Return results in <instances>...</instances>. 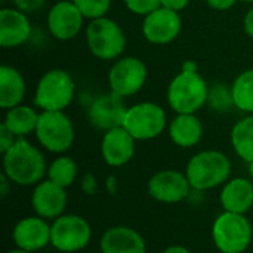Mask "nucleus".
I'll use <instances>...</instances> for the list:
<instances>
[{"label": "nucleus", "mask_w": 253, "mask_h": 253, "mask_svg": "<svg viewBox=\"0 0 253 253\" xmlns=\"http://www.w3.org/2000/svg\"><path fill=\"white\" fill-rule=\"evenodd\" d=\"M47 172L44 156L25 138L16 142L3 154V173L12 184L21 187L37 185Z\"/></svg>", "instance_id": "nucleus-1"}, {"label": "nucleus", "mask_w": 253, "mask_h": 253, "mask_svg": "<svg viewBox=\"0 0 253 253\" xmlns=\"http://www.w3.org/2000/svg\"><path fill=\"white\" fill-rule=\"evenodd\" d=\"M166 98L176 114H196L208 104L209 86L199 71H179L170 80Z\"/></svg>", "instance_id": "nucleus-2"}, {"label": "nucleus", "mask_w": 253, "mask_h": 253, "mask_svg": "<svg viewBox=\"0 0 253 253\" xmlns=\"http://www.w3.org/2000/svg\"><path fill=\"white\" fill-rule=\"evenodd\" d=\"M191 188L206 191L225 184L231 175L230 159L218 150H205L194 154L185 169Z\"/></svg>", "instance_id": "nucleus-3"}, {"label": "nucleus", "mask_w": 253, "mask_h": 253, "mask_svg": "<svg viewBox=\"0 0 253 253\" xmlns=\"http://www.w3.org/2000/svg\"><path fill=\"white\" fill-rule=\"evenodd\" d=\"M76 95V83L71 74L62 68L46 71L37 82L34 105L42 111H65Z\"/></svg>", "instance_id": "nucleus-4"}, {"label": "nucleus", "mask_w": 253, "mask_h": 253, "mask_svg": "<svg viewBox=\"0 0 253 253\" xmlns=\"http://www.w3.org/2000/svg\"><path fill=\"white\" fill-rule=\"evenodd\" d=\"M86 43L90 53L102 61H113L122 56L126 47V36L122 27L111 18L92 19L86 27Z\"/></svg>", "instance_id": "nucleus-5"}, {"label": "nucleus", "mask_w": 253, "mask_h": 253, "mask_svg": "<svg viewBox=\"0 0 253 253\" xmlns=\"http://www.w3.org/2000/svg\"><path fill=\"white\" fill-rule=\"evenodd\" d=\"M253 230L249 219L240 213L224 212L212 227V239L221 253H243L252 243Z\"/></svg>", "instance_id": "nucleus-6"}, {"label": "nucleus", "mask_w": 253, "mask_h": 253, "mask_svg": "<svg viewBox=\"0 0 253 253\" xmlns=\"http://www.w3.org/2000/svg\"><path fill=\"white\" fill-rule=\"evenodd\" d=\"M34 133L40 145L55 154L68 151L76 136L73 122L65 111H42Z\"/></svg>", "instance_id": "nucleus-7"}, {"label": "nucleus", "mask_w": 253, "mask_h": 253, "mask_svg": "<svg viewBox=\"0 0 253 253\" xmlns=\"http://www.w3.org/2000/svg\"><path fill=\"white\" fill-rule=\"evenodd\" d=\"M168 125L166 111L159 104L144 101L127 107L123 127L136 141H150L163 133Z\"/></svg>", "instance_id": "nucleus-8"}, {"label": "nucleus", "mask_w": 253, "mask_h": 253, "mask_svg": "<svg viewBox=\"0 0 253 253\" xmlns=\"http://www.w3.org/2000/svg\"><path fill=\"white\" fill-rule=\"evenodd\" d=\"M90 225L79 215H61L50 225V245L59 252H79L90 243Z\"/></svg>", "instance_id": "nucleus-9"}, {"label": "nucleus", "mask_w": 253, "mask_h": 253, "mask_svg": "<svg viewBox=\"0 0 253 253\" xmlns=\"http://www.w3.org/2000/svg\"><path fill=\"white\" fill-rule=\"evenodd\" d=\"M147 65L136 56H123L116 59L108 71L110 92L120 98H129L138 93L147 82Z\"/></svg>", "instance_id": "nucleus-10"}, {"label": "nucleus", "mask_w": 253, "mask_h": 253, "mask_svg": "<svg viewBox=\"0 0 253 253\" xmlns=\"http://www.w3.org/2000/svg\"><path fill=\"white\" fill-rule=\"evenodd\" d=\"M84 16L73 0H58L47 12V30L59 42L76 39L83 28Z\"/></svg>", "instance_id": "nucleus-11"}, {"label": "nucleus", "mask_w": 253, "mask_h": 253, "mask_svg": "<svg viewBox=\"0 0 253 253\" xmlns=\"http://www.w3.org/2000/svg\"><path fill=\"white\" fill-rule=\"evenodd\" d=\"M182 28L179 12L166 9L163 6L150 12L142 21V36L151 44H168L173 42Z\"/></svg>", "instance_id": "nucleus-12"}, {"label": "nucleus", "mask_w": 253, "mask_h": 253, "mask_svg": "<svg viewBox=\"0 0 253 253\" xmlns=\"http://www.w3.org/2000/svg\"><path fill=\"white\" fill-rule=\"evenodd\" d=\"M148 194L166 205H175L187 199L191 190V184L185 173L166 169L154 173L148 181Z\"/></svg>", "instance_id": "nucleus-13"}, {"label": "nucleus", "mask_w": 253, "mask_h": 253, "mask_svg": "<svg viewBox=\"0 0 253 253\" xmlns=\"http://www.w3.org/2000/svg\"><path fill=\"white\" fill-rule=\"evenodd\" d=\"M126 111L127 107L125 105L123 98L110 92L96 96L90 102L87 108V119L93 127L107 132L123 126Z\"/></svg>", "instance_id": "nucleus-14"}, {"label": "nucleus", "mask_w": 253, "mask_h": 253, "mask_svg": "<svg viewBox=\"0 0 253 253\" xmlns=\"http://www.w3.org/2000/svg\"><path fill=\"white\" fill-rule=\"evenodd\" d=\"M13 243L18 249L27 252H39L50 245V225L47 219L40 216H27L16 222L12 231Z\"/></svg>", "instance_id": "nucleus-15"}, {"label": "nucleus", "mask_w": 253, "mask_h": 253, "mask_svg": "<svg viewBox=\"0 0 253 253\" xmlns=\"http://www.w3.org/2000/svg\"><path fill=\"white\" fill-rule=\"evenodd\" d=\"M136 139L123 127H114L104 132L101 141L102 160L111 168H122L127 165L135 154Z\"/></svg>", "instance_id": "nucleus-16"}, {"label": "nucleus", "mask_w": 253, "mask_h": 253, "mask_svg": "<svg viewBox=\"0 0 253 253\" xmlns=\"http://www.w3.org/2000/svg\"><path fill=\"white\" fill-rule=\"evenodd\" d=\"M67 188L46 179L36 185L31 196V208L34 213L44 219L59 218L67 208Z\"/></svg>", "instance_id": "nucleus-17"}, {"label": "nucleus", "mask_w": 253, "mask_h": 253, "mask_svg": "<svg viewBox=\"0 0 253 253\" xmlns=\"http://www.w3.org/2000/svg\"><path fill=\"white\" fill-rule=\"evenodd\" d=\"M31 36V24L27 13L16 7H3L0 10V44L12 49L24 44Z\"/></svg>", "instance_id": "nucleus-18"}, {"label": "nucleus", "mask_w": 253, "mask_h": 253, "mask_svg": "<svg viewBox=\"0 0 253 253\" xmlns=\"http://www.w3.org/2000/svg\"><path fill=\"white\" fill-rule=\"evenodd\" d=\"M99 248L102 253H147L142 236L125 225L107 230L101 237Z\"/></svg>", "instance_id": "nucleus-19"}, {"label": "nucleus", "mask_w": 253, "mask_h": 253, "mask_svg": "<svg viewBox=\"0 0 253 253\" xmlns=\"http://www.w3.org/2000/svg\"><path fill=\"white\" fill-rule=\"evenodd\" d=\"M219 200L224 212L245 215L253 206V182L246 178H234L227 181L221 191Z\"/></svg>", "instance_id": "nucleus-20"}, {"label": "nucleus", "mask_w": 253, "mask_h": 253, "mask_svg": "<svg viewBox=\"0 0 253 253\" xmlns=\"http://www.w3.org/2000/svg\"><path fill=\"white\" fill-rule=\"evenodd\" d=\"M169 136L176 147H196L203 138V125L196 114H176L169 123Z\"/></svg>", "instance_id": "nucleus-21"}, {"label": "nucleus", "mask_w": 253, "mask_h": 253, "mask_svg": "<svg viewBox=\"0 0 253 253\" xmlns=\"http://www.w3.org/2000/svg\"><path fill=\"white\" fill-rule=\"evenodd\" d=\"M25 96V80L22 74L10 67H0V108L7 111L22 104Z\"/></svg>", "instance_id": "nucleus-22"}, {"label": "nucleus", "mask_w": 253, "mask_h": 253, "mask_svg": "<svg viewBox=\"0 0 253 253\" xmlns=\"http://www.w3.org/2000/svg\"><path fill=\"white\" fill-rule=\"evenodd\" d=\"M39 116H40V113H37L36 108L21 104V105L13 107L6 111L3 125L16 138H24V136L36 132Z\"/></svg>", "instance_id": "nucleus-23"}, {"label": "nucleus", "mask_w": 253, "mask_h": 253, "mask_svg": "<svg viewBox=\"0 0 253 253\" xmlns=\"http://www.w3.org/2000/svg\"><path fill=\"white\" fill-rule=\"evenodd\" d=\"M231 145L236 154L246 163L253 162V114L240 119L231 129Z\"/></svg>", "instance_id": "nucleus-24"}, {"label": "nucleus", "mask_w": 253, "mask_h": 253, "mask_svg": "<svg viewBox=\"0 0 253 253\" xmlns=\"http://www.w3.org/2000/svg\"><path fill=\"white\" fill-rule=\"evenodd\" d=\"M234 107L243 113L253 114V68L242 71L231 84Z\"/></svg>", "instance_id": "nucleus-25"}, {"label": "nucleus", "mask_w": 253, "mask_h": 253, "mask_svg": "<svg viewBox=\"0 0 253 253\" xmlns=\"http://www.w3.org/2000/svg\"><path fill=\"white\" fill-rule=\"evenodd\" d=\"M77 163L67 156H59L47 168V179L62 188H68L77 178Z\"/></svg>", "instance_id": "nucleus-26"}, {"label": "nucleus", "mask_w": 253, "mask_h": 253, "mask_svg": "<svg viewBox=\"0 0 253 253\" xmlns=\"http://www.w3.org/2000/svg\"><path fill=\"white\" fill-rule=\"evenodd\" d=\"M73 3L79 7L82 15L90 21L107 16L111 7V0H73Z\"/></svg>", "instance_id": "nucleus-27"}, {"label": "nucleus", "mask_w": 253, "mask_h": 253, "mask_svg": "<svg viewBox=\"0 0 253 253\" xmlns=\"http://www.w3.org/2000/svg\"><path fill=\"white\" fill-rule=\"evenodd\" d=\"M208 104H211V107L213 110H216V111H227L231 107H234L231 87L227 89V87H224L221 84H216L212 89H209Z\"/></svg>", "instance_id": "nucleus-28"}, {"label": "nucleus", "mask_w": 253, "mask_h": 253, "mask_svg": "<svg viewBox=\"0 0 253 253\" xmlns=\"http://www.w3.org/2000/svg\"><path fill=\"white\" fill-rule=\"evenodd\" d=\"M125 6L135 15L145 16L160 7V0H123Z\"/></svg>", "instance_id": "nucleus-29"}, {"label": "nucleus", "mask_w": 253, "mask_h": 253, "mask_svg": "<svg viewBox=\"0 0 253 253\" xmlns=\"http://www.w3.org/2000/svg\"><path fill=\"white\" fill-rule=\"evenodd\" d=\"M16 136L1 123L0 125V153L4 154L15 142H16Z\"/></svg>", "instance_id": "nucleus-30"}, {"label": "nucleus", "mask_w": 253, "mask_h": 253, "mask_svg": "<svg viewBox=\"0 0 253 253\" xmlns=\"http://www.w3.org/2000/svg\"><path fill=\"white\" fill-rule=\"evenodd\" d=\"M46 0H13V4L16 9H19L24 13H33L43 7Z\"/></svg>", "instance_id": "nucleus-31"}, {"label": "nucleus", "mask_w": 253, "mask_h": 253, "mask_svg": "<svg viewBox=\"0 0 253 253\" xmlns=\"http://www.w3.org/2000/svg\"><path fill=\"white\" fill-rule=\"evenodd\" d=\"M188 4H190V0H160V6L175 10V12L184 10Z\"/></svg>", "instance_id": "nucleus-32"}, {"label": "nucleus", "mask_w": 253, "mask_h": 253, "mask_svg": "<svg viewBox=\"0 0 253 253\" xmlns=\"http://www.w3.org/2000/svg\"><path fill=\"white\" fill-rule=\"evenodd\" d=\"M239 0H206L208 6L213 10H228L231 9Z\"/></svg>", "instance_id": "nucleus-33"}, {"label": "nucleus", "mask_w": 253, "mask_h": 253, "mask_svg": "<svg viewBox=\"0 0 253 253\" xmlns=\"http://www.w3.org/2000/svg\"><path fill=\"white\" fill-rule=\"evenodd\" d=\"M243 30L248 37L253 39V6L246 12L245 18H243Z\"/></svg>", "instance_id": "nucleus-34"}, {"label": "nucleus", "mask_w": 253, "mask_h": 253, "mask_svg": "<svg viewBox=\"0 0 253 253\" xmlns=\"http://www.w3.org/2000/svg\"><path fill=\"white\" fill-rule=\"evenodd\" d=\"M9 184H12L10 179L4 173H1V176H0V196H1V199H6V196L9 193Z\"/></svg>", "instance_id": "nucleus-35"}, {"label": "nucleus", "mask_w": 253, "mask_h": 253, "mask_svg": "<svg viewBox=\"0 0 253 253\" xmlns=\"http://www.w3.org/2000/svg\"><path fill=\"white\" fill-rule=\"evenodd\" d=\"M181 71H187V73H196L199 71V64L193 59H187L182 62L181 65Z\"/></svg>", "instance_id": "nucleus-36"}, {"label": "nucleus", "mask_w": 253, "mask_h": 253, "mask_svg": "<svg viewBox=\"0 0 253 253\" xmlns=\"http://www.w3.org/2000/svg\"><path fill=\"white\" fill-rule=\"evenodd\" d=\"M163 253H191L184 246H169Z\"/></svg>", "instance_id": "nucleus-37"}, {"label": "nucleus", "mask_w": 253, "mask_h": 253, "mask_svg": "<svg viewBox=\"0 0 253 253\" xmlns=\"http://www.w3.org/2000/svg\"><path fill=\"white\" fill-rule=\"evenodd\" d=\"M7 253H33V252H27V251H22V249H13V251H10V252H7Z\"/></svg>", "instance_id": "nucleus-38"}, {"label": "nucleus", "mask_w": 253, "mask_h": 253, "mask_svg": "<svg viewBox=\"0 0 253 253\" xmlns=\"http://www.w3.org/2000/svg\"><path fill=\"white\" fill-rule=\"evenodd\" d=\"M249 173H251V178H252L253 181V162L252 163H249Z\"/></svg>", "instance_id": "nucleus-39"}, {"label": "nucleus", "mask_w": 253, "mask_h": 253, "mask_svg": "<svg viewBox=\"0 0 253 253\" xmlns=\"http://www.w3.org/2000/svg\"><path fill=\"white\" fill-rule=\"evenodd\" d=\"M239 1H243V3H253V0H239Z\"/></svg>", "instance_id": "nucleus-40"}]
</instances>
